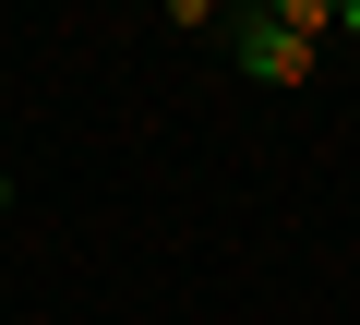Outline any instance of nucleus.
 I'll list each match as a JSON object with an SVG mask.
<instances>
[{
    "label": "nucleus",
    "instance_id": "obj_3",
    "mask_svg": "<svg viewBox=\"0 0 360 325\" xmlns=\"http://www.w3.org/2000/svg\"><path fill=\"white\" fill-rule=\"evenodd\" d=\"M0 205H13V169H0Z\"/></svg>",
    "mask_w": 360,
    "mask_h": 325
},
{
    "label": "nucleus",
    "instance_id": "obj_2",
    "mask_svg": "<svg viewBox=\"0 0 360 325\" xmlns=\"http://www.w3.org/2000/svg\"><path fill=\"white\" fill-rule=\"evenodd\" d=\"M336 37H360V0H336Z\"/></svg>",
    "mask_w": 360,
    "mask_h": 325
},
{
    "label": "nucleus",
    "instance_id": "obj_1",
    "mask_svg": "<svg viewBox=\"0 0 360 325\" xmlns=\"http://www.w3.org/2000/svg\"><path fill=\"white\" fill-rule=\"evenodd\" d=\"M229 61H240L252 85H276V97H288V85H312V61H324V49H312V37H288L276 13H240V37H229Z\"/></svg>",
    "mask_w": 360,
    "mask_h": 325
}]
</instances>
